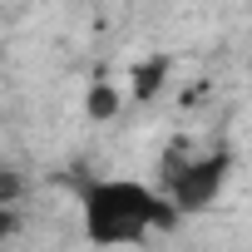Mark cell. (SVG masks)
<instances>
[{"mask_svg": "<svg viewBox=\"0 0 252 252\" xmlns=\"http://www.w3.org/2000/svg\"><path fill=\"white\" fill-rule=\"evenodd\" d=\"M178 218L173 203H163L154 188L129 183V178H109L84 188V232L94 247H129L154 227H168Z\"/></svg>", "mask_w": 252, "mask_h": 252, "instance_id": "1", "label": "cell"}, {"mask_svg": "<svg viewBox=\"0 0 252 252\" xmlns=\"http://www.w3.org/2000/svg\"><path fill=\"white\" fill-rule=\"evenodd\" d=\"M232 158L227 149L218 154H203V158H188V154H173L168 158V203L178 213H203L218 193H222V178H227Z\"/></svg>", "mask_w": 252, "mask_h": 252, "instance_id": "2", "label": "cell"}, {"mask_svg": "<svg viewBox=\"0 0 252 252\" xmlns=\"http://www.w3.org/2000/svg\"><path fill=\"white\" fill-rule=\"evenodd\" d=\"M163 74H168V64H163V60H149V64H139V74H134V94H139V99H149V94L163 84Z\"/></svg>", "mask_w": 252, "mask_h": 252, "instance_id": "3", "label": "cell"}, {"mask_svg": "<svg viewBox=\"0 0 252 252\" xmlns=\"http://www.w3.org/2000/svg\"><path fill=\"white\" fill-rule=\"evenodd\" d=\"M114 114H119V94H114L109 84L89 89V119H114Z\"/></svg>", "mask_w": 252, "mask_h": 252, "instance_id": "4", "label": "cell"}, {"mask_svg": "<svg viewBox=\"0 0 252 252\" xmlns=\"http://www.w3.org/2000/svg\"><path fill=\"white\" fill-rule=\"evenodd\" d=\"M20 188H25V183H20L15 173H0V208H10V203L20 198Z\"/></svg>", "mask_w": 252, "mask_h": 252, "instance_id": "5", "label": "cell"}, {"mask_svg": "<svg viewBox=\"0 0 252 252\" xmlns=\"http://www.w3.org/2000/svg\"><path fill=\"white\" fill-rule=\"evenodd\" d=\"M10 232H15V213H10V208H0V242H5Z\"/></svg>", "mask_w": 252, "mask_h": 252, "instance_id": "6", "label": "cell"}]
</instances>
